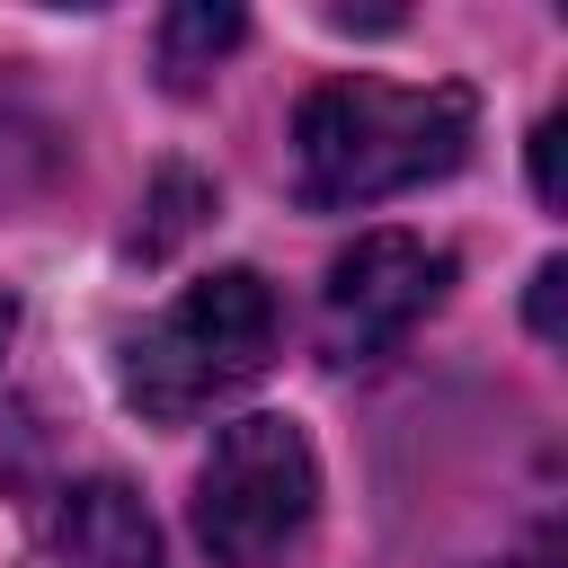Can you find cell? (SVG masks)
I'll return each mask as SVG.
<instances>
[{"label":"cell","mask_w":568,"mask_h":568,"mask_svg":"<svg viewBox=\"0 0 568 568\" xmlns=\"http://www.w3.org/2000/svg\"><path fill=\"white\" fill-rule=\"evenodd\" d=\"M444 293H453V248H435L417 231H364L355 248L328 257V284H320V355L328 364H373Z\"/></svg>","instance_id":"277c9868"},{"label":"cell","mask_w":568,"mask_h":568,"mask_svg":"<svg viewBox=\"0 0 568 568\" xmlns=\"http://www.w3.org/2000/svg\"><path fill=\"white\" fill-rule=\"evenodd\" d=\"M320 506V453L293 417H231L195 470V541L213 568H275Z\"/></svg>","instance_id":"3957f363"},{"label":"cell","mask_w":568,"mask_h":568,"mask_svg":"<svg viewBox=\"0 0 568 568\" xmlns=\"http://www.w3.org/2000/svg\"><path fill=\"white\" fill-rule=\"evenodd\" d=\"M248 36V18L240 9H213V0H186V9H169L160 18V71L178 80V89H195L231 44Z\"/></svg>","instance_id":"8992f818"},{"label":"cell","mask_w":568,"mask_h":568,"mask_svg":"<svg viewBox=\"0 0 568 568\" xmlns=\"http://www.w3.org/2000/svg\"><path fill=\"white\" fill-rule=\"evenodd\" d=\"M275 284L257 266H222L204 284H186L169 311H151L133 337H124V399L151 417V426H178V417H204L213 399L248 390L266 364H275Z\"/></svg>","instance_id":"7a4b0ae2"},{"label":"cell","mask_w":568,"mask_h":568,"mask_svg":"<svg viewBox=\"0 0 568 568\" xmlns=\"http://www.w3.org/2000/svg\"><path fill=\"white\" fill-rule=\"evenodd\" d=\"M532 195L559 204V115H541V133H532Z\"/></svg>","instance_id":"ba28073f"},{"label":"cell","mask_w":568,"mask_h":568,"mask_svg":"<svg viewBox=\"0 0 568 568\" xmlns=\"http://www.w3.org/2000/svg\"><path fill=\"white\" fill-rule=\"evenodd\" d=\"M204 204H213V186H204L195 169H169V178H160V195H151V213H160V222H151V231H133V248H142V257H160L178 231H195V213H204Z\"/></svg>","instance_id":"52a82bcc"},{"label":"cell","mask_w":568,"mask_h":568,"mask_svg":"<svg viewBox=\"0 0 568 568\" xmlns=\"http://www.w3.org/2000/svg\"><path fill=\"white\" fill-rule=\"evenodd\" d=\"M9 337H18V302H9V284H0V355H9Z\"/></svg>","instance_id":"30bf717a"},{"label":"cell","mask_w":568,"mask_h":568,"mask_svg":"<svg viewBox=\"0 0 568 568\" xmlns=\"http://www.w3.org/2000/svg\"><path fill=\"white\" fill-rule=\"evenodd\" d=\"M559 284H568V266L550 257V266L532 275V337H559Z\"/></svg>","instance_id":"9c48e42d"},{"label":"cell","mask_w":568,"mask_h":568,"mask_svg":"<svg viewBox=\"0 0 568 568\" xmlns=\"http://www.w3.org/2000/svg\"><path fill=\"white\" fill-rule=\"evenodd\" d=\"M479 106L453 80L399 89V80H320L293 115V195L311 213H355L382 195H408L426 178H453L470 160Z\"/></svg>","instance_id":"6da1fadb"},{"label":"cell","mask_w":568,"mask_h":568,"mask_svg":"<svg viewBox=\"0 0 568 568\" xmlns=\"http://www.w3.org/2000/svg\"><path fill=\"white\" fill-rule=\"evenodd\" d=\"M44 568H169V550L124 479H80L44 524Z\"/></svg>","instance_id":"5b68a950"}]
</instances>
